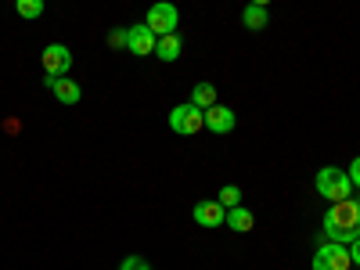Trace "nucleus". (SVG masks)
<instances>
[{
	"mask_svg": "<svg viewBox=\"0 0 360 270\" xmlns=\"http://www.w3.org/2000/svg\"><path fill=\"white\" fill-rule=\"evenodd\" d=\"M176 22H180V11L169 4V0H159V4H152V8H148V18H144V25L152 29L155 37L176 33Z\"/></svg>",
	"mask_w": 360,
	"mask_h": 270,
	"instance_id": "4",
	"label": "nucleus"
},
{
	"mask_svg": "<svg viewBox=\"0 0 360 270\" xmlns=\"http://www.w3.org/2000/svg\"><path fill=\"white\" fill-rule=\"evenodd\" d=\"M180 51H184V44H180V33H169V37H159V47L155 54L162 58V62H176Z\"/></svg>",
	"mask_w": 360,
	"mask_h": 270,
	"instance_id": "13",
	"label": "nucleus"
},
{
	"mask_svg": "<svg viewBox=\"0 0 360 270\" xmlns=\"http://www.w3.org/2000/svg\"><path fill=\"white\" fill-rule=\"evenodd\" d=\"M356 202H360V195H356Z\"/></svg>",
	"mask_w": 360,
	"mask_h": 270,
	"instance_id": "23",
	"label": "nucleus"
},
{
	"mask_svg": "<svg viewBox=\"0 0 360 270\" xmlns=\"http://www.w3.org/2000/svg\"><path fill=\"white\" fill-rule=\"evenodd\" d=\"M191 105L202 108V112L213 108V105H217V86H213V83H195V86H191Z\"/></svg>",
	"mask_w": 360,
	"mask_h": 270,
	"instance_id": "12",
	"label": "nucleus"
},
{
	"mask_svg": "<svg viewBox=\"0 0 360 270\" xmlns=\"http://www.w3.org/2000/svg\"><path fill=\"white\" fill-rule=\"evenodd\" d=\"M119 270H152V266H148L141 256H127L123 263H119Z\"/></svg>",
	"mask_w": 360,
	"mask_h": 270,
	"instance_id": "17",
	"label": "nucleus"
},
{
	"mask_svg": "<svg viewBox=\"0 0 360 270\" xmlns=\"http://www.w3.org/2000/svg\"><path fill=\"white\" fill-rule=\"evenodd\" d=\"M51 90H54V98L62 101V105H76L79 98H83V90H79V83L76 79H69V76H62V79H54V76H47L44 79Z\"/></svg>",
	"mask_w": 360,
	"mask_h": 270,
	"instance_id": "9",
	"label": "nucleus"
},
{
	"mask_svg": "<svg viewBox=\"0 0 360 270\" xmlns=\"http://www.w3.org/2000/svg\"><path fill=\"white\" fill-rule=\"evenodd\" d=\"M217 202H220L224 209H234V205H242V188H238V184H227V188H220Z\"/></svg>",
	"mask_w": 360,
	"mask_h": 270,
	"instance_id": "15",
	"label": "nucleus"
},
{
	"mask_svg": "<svg viewBox=\"0 0 360 270\" xmlns=\"http://www.w3.org/2000/svg\"><path fill=\"white\" fill-rule=\"evenodd\" d=\"M224 220H227V209L217 202V198H205V202H198L195 205V224L198 227H224Z\"/></svg>",
	"mask_w": 360,
	"mask_h": 270,
	"instance_id": "7",
	"label": "nucleus"
},
{
	"mask_svg": "<svg viewBox=\"0 0 360 270\" xmlns=\"http://www.w3.org/2000/svg\"><path fill=\"white\" fill-rule=\"evenodd\" d=\"M349 259H353V266H360V238L349 242Z\"/></svg>",
	"mask_w": 360,
	"mask_h": 270,
	"instance_id": "20",
	"label": "nucleus"
},
{
	"mask_svg": "<svg viewBox=\"0 0 360 270\" xmlns=\"http://www.w3.org/2000/svg\"><path fill=\"white\" fill-rule=\"evenodd\" d=\"M155 47H159V37H155V33H152V29H148L144 22L127 29V51H130V54L144 58V54H155Z\"/></svg>",
	"mask_w": 360,
	"mask_h": 270,
	"instance_id": "6",
	"label": "nucleus"
},
{
	"mask_svg": "<svg viewBox=\"0 0 360 270\" xmlns=\"http://www.w3.org/2000/svg\"><path fill=\"white\" fill-rule=\"evenodd\" d=\"M15 11L22 18H40L44 15V0H15Z\"/></svg>",
	"mask_w": 360,
	"mask_h": 270,
	"instance_id": "16",
	"label": "nucleus"
},
{
	"mask_svg": "<svg viewBox=\"0 0 360 270\" xmlns=\"http://www.w3.org/2000/svg\"><path fill=\"white\" fill-rule=\"evenodd\" d=\"M314 270H332V263L324 259V252H321V249L314 252Z\"/></svg>",
	"mask_w": 360,
	"mask_h": 270,
	"instance_id": "19",
	"label": "nucleus"
},
{
	"mask_svg": "<svg viewBox=\"0 0 360 270\" xmlns=\"http://www.w3.org/2000/svg\"><path fill=\"white\" fill-rule=\"evenodd\" d=\"M40 65H44L47 76L62 79V76H69V69H72V51H69L65 44H47L44 54H40Z\"/></svg>",
	"mask_w": 360,
	"mask_h": 270,
	"instance_id": "5",
	"label": "nucleus"
},
{
	"mask_svg": "<svg viewBox=\"0 0 360 270\" xmlns=\"http://www.w3.org/2000/svg\"><path fill=\"white\" fill-rule=\"evenodd\" d=\"M321 252H324L328 263H332V270H349V266H353V259H349V245L328 242V245H321Z\"/></svg>",
	"mask_w": 360,
	"mask_h": 270,
	"instance_id": "11",
	"label": "nucleus"
},
{
	"mask_svg": "<svg viewBox=\"0 0 360 270\" xmlns=\"http://www.w3.org/2000/svg\"><path fill=\"white\" fill-rule=\"evenodd\" d=\"M346 176H349V184H353V188H360V155L353 159V166L346 169Z\"/></svg>",
	"mask_w": 360,
	"mask_h": 270,
	"instance_id": "18",
	"label": "nucleus"
},
{
	"mask_svg": "<svg viewBox=\"0 0 360 270\" xmlns=\"http://www.w3.org/2000/svg\"><path fill=\"white\" fill-rule=\"evenodd\" d=\"M242 22H245V29H252V33H259V29H266L270 15H266V8H256V4H249V8L242 11Z\"/></svg>",
	"mask_w": 360,
	"mask_h": 270,
	"instance_id": "14",
	"label": "nucleus"
},
{
	"mask_svg": "<svg viewBox=\"0 0 360 270\" xmlns=\"http://www.w3.org/2000/svg\"><path fill=\"white\" fill-rule=\"evenodd\" d=\"M249 4H256V8H266V4H270V0H249Z\"/></svg>",
	"mask_w": 360,
	"mask_h": 270,
	"instance_id": "22",
	"label": "nucleus"
},
{
	"mask_svg": "<svg viewBox=\"0 0 360 270\" xmlns=\"http://www.w3.org/2000/svg\"><path fill=\"white\" fill-rule=\"evenodd\" d=\"M169 130H173V134H184V137H191V134L205 130V112H202V108H195L191 101H188V105L169 108Z\"/></svg>",
	"mask_w": 360,
	"mask_h": 270,
	"instance_id": "3",
	"label": "nucleus"
},
{
	"mask_svg": "<svg viewBox=\"0 0 360 270\" xmlns=\"http://www.w3.org/2000/svg\"><path fill=\"white\" fill-rule=\"evenodd\" d=\"M234 127H238V119L231 108H224V105L205 108V130L209 134H234Z\"/></svg>",
	"mask_w": 360,
	"mask_h": 270,
	"instance_id": "8",
	"label": "nucleus"
},
{
	"mask_svg": "<svg viewBox=\"0 0 360 270\" xmlns=\"http://www.w3.org/2000/svg\"><path fill=\"white\" fill-rule=\"evenodd\" d=\"M108 44H112V47H127V33H119V29H115V33L108 37Z\"/></svg>",
	"mask_w": 360,
	"mask_h": 270,
	"instance_id": "21",
	"label": "nucleus"
},
{
	"mask_svg": "<svg viewBox=\"0 0 360 270\" xmlns=\"http://www.w3.org/2000/svg\"><path fill=\"white\" fill-rule=\"evenodd\" d=\"M324 234L328 242L349 245L360 238V202L346 198V202H332V209L324 213Z\"/></svg>",
	"mask_w": 360,
	"mask_h": 270,
	"instance_id": "1",
	"label": "nucleus"
},
{
	"mask_svg": "<svg viewBox=\"0 0 360 270\" xmlns=\"http://www.w3.org/2000/svg\"><path fill=\"white\" fill-rule=\"evenodd\" d=\"M234 234H249L252 227H256V217L249 213L245 205H234V209H227V220H224Z\"/></svg>",
	"mask_w": 360,
	"mask_h": 270,
	"instance_id": "10",
	"label": "nucleus"
},
{
	"mask_svg": "<svg viewBox=\"0 0 360 270\" xmlns=\"http://www.w3.org/2000/svg\"><path fill=\"white\" fill-rule=\"evenodd\" d=\"M314 184H317V195L328 198V202H346V198H353V184H349L346 169H339V166H324V169L317 173Z\"/></svg>",
	"mask_w": 360,
	"mask_h": 270,
	"instance_id": "2",
	"label": "nucleus"
}]
</instances>
